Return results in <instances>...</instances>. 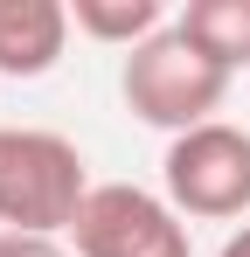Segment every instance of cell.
Segmentation results:
<instances>
[{
	"label": "cell",
	"mask_w": 250,
	"mask_h": 257,
	"mask_svg": "<svg viewBox=\"0 0 250 257\" xmlns=\"http://www.w3.org/2000/svg\"><path fill=\"white\" fill-rule=\"evenodd\" d=\"M83 146L49 125H0V229L14 236H70L90 202Z\"/></svg>",
	"instance_id": "6da1fadb"
},
{
	"label": "cell",
	"mask_w": 250,
	"mask_h": 257,
	"mask_svg": "<svg viewBox=\"0 0 250 257\" xmlns=\"http://www.w3.org/2000/svg\"><path fill=\"white\" fill-rule=\"evenodd\" d=\"M229 84H236V77H229L222 63H208L174 21H167L153 42H139L125 56V70H118L125 111H132L139 125L167 132V139H181V132H195V125H215Z\"/></svg>",
	"instance_id": "7a4b0ae2"
},
{
	"label": "cell",
	"mask_w": 250,
	"mask_h": 257,
	"mask_svg": "<svg viewBox=\"0 0 250 257\" xmlns=\"http://www.w3.org/2000/svg\"><path fill=\"white\" fill-rule=\"evenodd\" d=\"M160 181L167 202L195 222H250V132L215 118V125L167 139Z\"/></svg>",
	"instance_id": "3957f363"
},
{
	"label": "cell",
	"mask_w": 250,
	"mask_h": 257,
	"mask_svg": "<svg viewBox=\"0 0 250 257\" xmlns=\"http://www.w3.org/2000/svg\"><path fill=\"white\" fill-rule=\"evenodd\" d=\"M77 257H195L188 250V215L153 188L132 181H97L70 229Z\"/></svg>",
	"instance_id": "277c9868"
},
{
	"label": "cell",
	"mask_w": 250,
	"mask_h": 257,
	"mask_svg": "<svg viewBox=\"0 0 250 257\" xmlns=\"http://www.w3.org/2000/svg\"><path fill=\"white\" fill-rule=\"evenodd\" d=\"M70 49V0H0V77L35 84Z\"/></svg>",
	"instance_id": "5b68a950"
},
{
	"label": "cell",
	"mask_w": 250,
	"mask_h": 257,
	"mask_svg": "<svg viewBox=\"0 0 250 257\" xmlns=\"http://www.w3.org/2000/svg\"><path fill=\"white\" fill-rule=\"evenodd\" d=\"M174 28L202 49L208 63H222L229 77L250 70V0H188L174 14Z\"/></svg>",
	"instance_id": "8992f818"
},
{
	"label": "cell",
	"mask_w": 250,
	"mask_h": 257,
	"mask_svg": "<svg viewBox=\"0 0 250 257\" xmlns=\"http://www.w3.org/2000/svg\"><path fill=\"white\" fill-rule=\"evenodd\" d=\"M70 28L132 56L139 42H153V35L167 28V7L160 0H70Z\"/></svg>",
	"instance_id": "52a82bcc"
},
{
	"label": "cell",
	"mask_w": 250,
	"mask_h": 257,
	"mask_svg": "<svg viewBox=\"0 0 250 257\" xmlns=\"http://www.w3.org/2000/svg\"><path fill=\"white\" fill-rule=\"evenodd\" d=\"M0 257H77L63 236H14V229H0Z\"/></svg>",
	"instance_id": "ba28073f"
},
{
	"label": "cell",
	"mask_w": 250,
	"mask_h": 257,
	"mask_svg": "<svg viewBox=\"0 0 250 257\" xmlns=\"http://www.w3.org/2000/svg\"><path fill=\"white\" fill-rule=\"evenodd\" d=\"M215 257H250V222H236V229L222 236V250H215Z\"/></svg>",
	"instance_id": "9c48e42d"
}]
</instances>
